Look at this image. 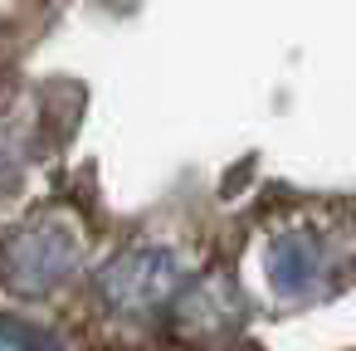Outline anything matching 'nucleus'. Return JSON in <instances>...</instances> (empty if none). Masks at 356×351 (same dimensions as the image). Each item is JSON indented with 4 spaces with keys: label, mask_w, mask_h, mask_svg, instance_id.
<instances>
[{
    "label": "nucleus",
    "mask_w": 356,
    "mask_h": 351,
    "mask_svg": "<svg viewBox=\"0 0 356 351\" xmlns=\"http://www.w3.org/2000/svg\"><path fill=\"white\" fill-rule=\"evenodd\" d=\"M191 278L195 273H191V263H186L181 249L156 244V239H137V244L118 249L93 273V288H98V297L113 312L147 317V312H171V302L186 293Z\"/></svg>",
    "instance_id": "obj_3"
},
{
    "label": "nucleus",
    "mask_w": 356,
    "mask_h": 351,
    "mask_svg": "<svg viewBox=\"0 0 356 351\" xmlns=\"http://www.w3.org/2000/svg\"><path fill=\"white\" fill-rule=\"evenodd\" d=\"M171 322L186 341H225L244 322V302L225 273H200L171 302Z\"/></svg>",
    "instance_id": "obj_4"
},
{
    "label": "nucleus",
    "mask_w": 356,
    "mask_h": 351,
    "mask_svg": "<svg viewBox=\"0 0 356 351\" xmlns=\"http://www.w3.org/2000/svg\"><path fill=\"white\" fill-rule=\"evenodd\" d=\"M0 346H10V351H69V346H59V336H49L44 327L10 317V312H0Z\"/></svg>",
    "instance_id": "obj_5"
},
{
    "label": "nucleus",
    "mask_w": 356,
    "mask_h": 351,
    "mask_svg": "<svg viewBox=\"0 0 356 351\" xmlns=\"http://www.w3.org/2000/svg\"><path fill=\"white\" fill-rule=\"evenodd\" d=\"M20 171H25V147L6 122H0V190H10L20 181Z\"/></svg>",
    "instance_id": "obj_6"
},
{
    "label": "nucleus",
    "mask_w": 356,
    "mask_h": 351,
    "mask_svg": "<svg viewBox=\"0 0 356 351\" xmlns=\"http://www.w3.org/2000/svg\"><path fill=\"white\" fill-rule=\"evenodd\" d=\"M356 263V244L346 239L341 220H288L264 239V278L268 293L288 307L327 302Z\"/></svg>",
    "instance_id": "obj_1"
},
{
    "label": "nucleus",
    "mask_w": 356,
    "mask_h": 351,
    "mask_svg": "<svg viewBox=\"0 0 356 351\" xmlns=\"http://www.w3.org/2000/svg\"><path fill=\"white\" fill-rule=\"evenodd\" d=\"M83 268V229L64 210H40L0 239V283L15 297H54Z\"/></svg>",
    "instance_id": "obj_2"
}]
</instances>
